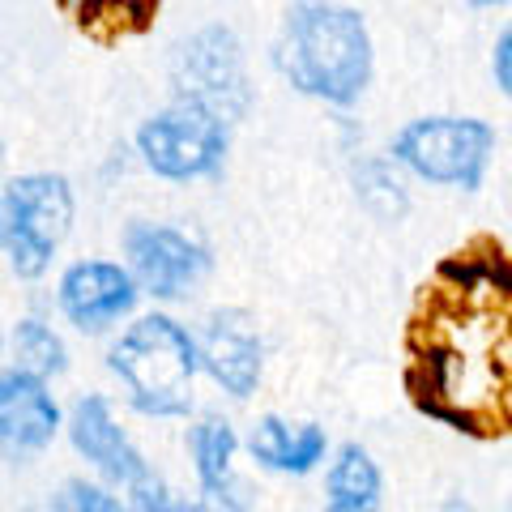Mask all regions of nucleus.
I'll return each mask as SVG.
<instances>
[{
	"instance_id": "f257e3e1",
	"label": "nucleus",
	"mask_w": 512,
	"mask_h": 512,
	"mask_svg": "<svg viewBox=\"0 0 512 512\" xmlns=\"http://www.w3.org/2000/svg\"><path fill=\"white\" fill-rule=\"evenodd\" d=\"M274 64L303 99L355 107L376 64L363 13L342 0H295L278 30Z\"/></svg>"
},
{
	"instance_id": "f03ea898",
	"label": "nucleus",
	"mask_w": 512,
	"mask_h": 512,
	"mask_svg": "<svg viewBox=\"0 0 512 512\" xmlns=\"http://www.w3.org/2000/svg\"><path fill=\"white\" fill-rule=\"evenodd\" d=\"M107 367L128 389V406L146 419H180L192 406L201 342L163 312L141 316L111 346Z\"/></svg>"
},
{
	"instance_id": "7ed1b4c3",
	"label": "nucleus",
	"mask_w": 512,
	"mask_h": 512,
	"mask_svg": "<svg viewBox=\"0 0 512 512\" xmlns=\"http://www.w3.org/2000/svg\"><path fill=\"white\" fill-rule=\"evenodd\" d=\"M389 154L423 184L478 192L495 154V128L478 116H419L397 128Z\"/></svg>"
},
{
	"instance_id": "20e7f679",
	"label": "nucleus",
	"mask_w": 512,
	"mask_h": 512,
	"mask_svg": "<svg viewBox=\"0 0 512 512\" xmlns=\"http://www.w3.org/2000/svg\"><path fill=\"white\" fill-rule=\"evenodd\" d=\"M0 235H5V256L18 278H43L56 248L73 227V188L64 175L30 171L13 175L0 201Z\"/></svg>"
},
{
	"instance_id": "39448f33",
	"label": "nucleus",
	"mask_w": 512,
	"mask_h": 512,
	"mask_svg": "<svg viewBox=\"0 0 512 512\" xmlns=\"http://www.w3.org/2000/svg\"><path fill=\"white\" fill-rule=\"evenodd\" d=\"M227 120L214 116L210 107L175 99L167 111H158L137 128V154L158 180L188 184L210 180L227 163Z\"/></svg>"
},
{
	"instance_id": "423d86ee",
	"label": "nucleus",
	"mask_w": 512,
	"mask_h": 512,
	"mask_svg": "<svg viewBox=\"0 0 512 512\" xmlns=\"http://www.w3.org/2000/svg\"><path fill=\"white\" fill-rule=\"evenodd\" d=\"M171 82L184 103L210 107L222 120H239L248 111V77L244 52L227 26H205L175 52Z\"/></svg>"
},
{
	"instance_id": "0eeeda50",
	"label": "nucleus",
	"mask_w": 512,
	"mask_h": 512,
	"mask_svg": "<svg viewBox=\"0 0 512 512\" xmlns=\"http://www.w3.org/2000/svg\"><path fill=\"white\" fill-rule=\"evenodd\" d=\"M124 256L141 291L154 299H180L205 278L210 252L188 231L167 227V222H128Z\"/></svg>"
},
{
	"instance_id": "6e6552de",
	"label": "nucleus",
	"mask_w": 512,
	"mask_h": 512,
	"mask_svg": "<svg viewBox=\"0 0 512 512\" xmlns=\"http://www.w3.org/2000/svg\"><path fill=\"white\" fill-rule=\"evenodd\" d=\"M141 282L116 261H77L60 274L56 303L64 320L82 333H103L137 308Z\"/></svg>"
},
{
	"instance_id": "1a4fd4ad",
	"label": "nucleus",
	"mask_w": 512,
	"mask_h": 512,
	"mask_svg": "<svg viewBox=\"0 0 512 512\" xmlns=\"http://www.w3.org/2000/svg\"><path fill=\"white\" fill-rule=\"evenodd\" d=\"M201 367L222 393H231L235 402L256 393L265 367V342L261 329L244 308H218L201 329Z\"/></svg>"
},
{
	"instance_id": "9d476101",
	"label": "nucleus",
	"mask_w": 512,
	"mask_h": 512,
	"mask_svg": "<svg viewBox=\"0 0 512 512\" xmlns=\"http://www.w3.org/2000/svg\"><path fill=\"white\" fill-rule=\"evenodd\" d=\"M64 427H69V440L77 448V457H86L103 478H111V483L137 487V483H146V478H150L146 457H141L137 444L124 436V427L116 423L111 402L103 393L77 397Z\"/></svg>"
},
{
	"instance_id": "9b49d317",
	"label": "nucleus",
	"mask_w": 512,
	"mask_h": 512,
	"mask_svg": "<svg viewBox=\"0 0 512 512\" xmlns=\"http://www.w3.org/2000/svg\"><path fill=\"white\" fill-rule=\"evenodd\" d=\"M60 431V406L47 380L30 367H9L0 376V440L9 453H39Z\"/></svg>"
},
{
	"instance_id": "f8f14e48",
	"label": "nucleus",
	"mask_w": 512,
	"mask_h": 512,
	"mask_svg": "<svg viewBox=\"0 0 512 512\" xmlns=\"http://www.w3.org/2000/svg\"><path fill=\"white\" fill-rule=\"evenodd\" d=\"M248 453L256 466L303 478L325 461L329 436H325V427H316V423H286L278 414H265L248 436Z\"/></svg>"
},
{
	"instance_id": "ddd939ff",
	"label": "nucleus",
	"mask_w": 512,
	"mask_h": 512,
	"mask_svg": "<svg viewBox=\"0 0 512 512\" xmlns=\"http://www.w3.org/2000/svg\"><path fill=\"white\" fill-rule=\"evenodd\" d=\"M325 512H384V478L363 444H342L325 470Z\"/></svg>"
},
{
	"instance_id": "4468645a",
	"label": "nucleus",
	"mask_w": 512,
	"mask_h": 512,
	"mask_svg": "<svg viewBox=\"0 0 512 512\" xmlns=\"http://www.w3.org/2000/svg\"><path fill=\"white\" fill-rule=\"evenodd\" d=\"M235 453H239V436L227 419L205 414L201 423H192L188 457L205 495H235Z\"/></svg>"
},
{
	"instance_id": "2eb2a0df",
	"label": "nucleus",
	"mask_w": 512,
	"mask_h": 512,
	"mask_svg": "<svg viewBox=\"0 0 512 512\" xmlns=\"http://www.w3.org/2000/svg\"><path fill=\"white\" fill-rule=\"evenodd\" d=\"M440 282L453 295H487L495 303H512V256H504L500 248L444 256Z\"/></svg>"
},
{
	"instance_id": "dca6fc26",
	"label": "nucleus",
	"mask_w": 512,
	"mask_h": 512,
	"mask_svg": "<svg viewBox=\"0 0 512 512\" xmlns=\"http://www.w3.org/2000/svg\"><path fill=\"white\" fill-rule=\"evenodd\" d=\"M359 201L367 214H376L380 222H397L406 214V188L397 184V175L389 171V163H363L355 175Z\"/></svg>"
},
{
	"instance_id": "f3484780",
	"label": "nucleus",
	"mask_w": 512,
	"mask_h": 512,
	"mask_svg": "<svg viewBox=\"0 0 512 512\" xmlns=\"http://www.w3.org/2000/svg\"><path fill=\"white\" fill-rule=\"evenodd\" d=\"M13 346H18V355H22V367H30V372H39V376H60L64 367H69V350H64V342L43 320H22V325L13 329Z\"/></svg>"
},
{
	"instance_id": "a211bd4d",
	"label": "nucleus",
	"mask_w": 512,
	"mask_h": 512,
	"mask_svg": "<svg viewBox=\"0 0 512 512\" xmlns=\"http://www.w3.org/2000/svg\"><path fill=\"white\" fill-rule=\"evenodd\" d=\"M56 512H133V508H124L107 487L86 483V478H73V483L60 487Z\"/></svg>"
},
{
	"instance_id": "6ab92c4d",
	"label": "nucleus",
	"mask_w": 512,
	"mask_h": 512,
	"mask_svg": "<svg viewBox=\"0 0 512 512\" xmlns=\"http://www.w3.org/2000/svg\"><path fill=\"white\" fill-rule=\"evenodd\" d=\"M128 491H133V512H197V504H180L163 483H154V478H146V483H137Z\"/></svg>"
},
{
	"instance_id": "aec40b11",
	"label": "nucleus",
	"mask_w": 512,
	"mask_h": 512,
	"mask_svg": "<svg viewBox=\"0 0 512 512\" xmlns=\"http://www.w3.org/2000/svg\"><path fill=\"white\" fill-rule=\"evenodd\" d=\"M491 73H495V86L512 99V22L500 30V39L491 47Z\"/></svg>"
},
{
	"instance_id": "412c9836",
	"label": "nucleus",
	"mask_w": 512,
	"mask_h": 512,
	"mask_svg": "<svg viewBox=\"0 0 512 512\" xmlns=\"http://www.w3.org/2000/svg\"><path fill=\"white\" fill-rule=\"evenodd\" d=\"M60 5L73 9L82 22H99V18H107V13L120 5V0H60Z\"/></svg>"
},
{
	"instance_id": "4be33fe9",
	"label": "nucleus",
	"mask_w": 512,
	"mask_h": 512,
	"mask_svg": "<svg viewBox=\"0 0 512 512\" xmlns=\"http://www.w3.org/2000/svg\"><path fill=\"white\" fill-rule=\"evenodd\" d=\"M436 512H474V508H470L466 500H461V495H448V500H444Z\"/></svg>"
},
{
	"instance_id": "5701e85b",
	"label": "nucleus",
	"mask_w": 512,
	"mask_h": 512,
	"mask_svg": "<svg viewBox=\"0 0 512 512\" xmlns=\"http://www.w3.org/2000/svg\"><path fill=\"white\" fill-rule=\"evenodd\" d=\"M474 9H495V5H508V0H470Z\"/></svg>"
}]
</instances>
